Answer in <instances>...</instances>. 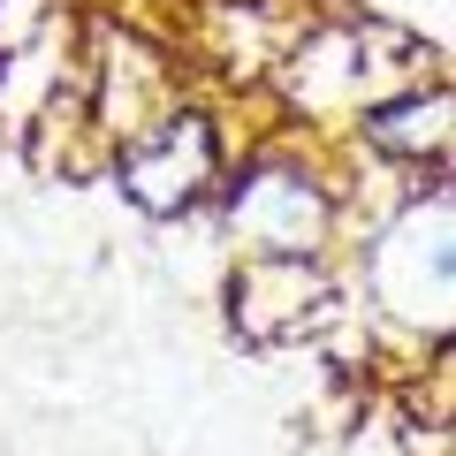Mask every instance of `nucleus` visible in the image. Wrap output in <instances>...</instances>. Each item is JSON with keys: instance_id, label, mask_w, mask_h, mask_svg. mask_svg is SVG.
<instances>
[{"instance_id": "1", "label": "nucleus", "mask_w": 456, "mask_h": 456, "mask_svg": "<svg viewBox=\"0 0 456 456\" xmlns=\"http://www.w3.org/2000/svg\"><path fill=\"white\" fill-rule=\"evenodd\" d=\"M358 281L365 297V358L403 342L411 358L449 350V305H456V198L449 183H419L395 213H380L358 244Z\"/></svg>"}, {"instance_id": "2", "label": "nucleus", "mask_w": 456, "mask_h": 456, "mask_svg": "<svg viewBox=\"0 0 456 456\" xmlns=\"http://www.w3.org/2000/svg\"><path fill=\"white\" fill-rule=\"evenodd\" d=\"M228 259H342V198L327 137L274 130L244 145L213 198Z\"/></svg>"}, {"instance_id": "3", "label": "nucleus", "mask_w": 456, "mask_h": 456, "mask_svg": "<svg viewBox=\"0 0 456 456\" xmlns=\"http://www.w3.org/2000/svg\"><path fill=\"white\" fill-rule=\"evenodd\" d=\"M228 160H236V145H228L213 99H183V107H167L145 137H130V145L114 152L107 175L122 183V198H130L145 221H198V213H213V198H221Z\"/></svg>"}, {"instance_id": "4", "label": "nucleus", "mask_w": 456, "mask_h": 456, "mask_svg": "<svg viewBox=\"0 0 456 456\" xmlns=\"http://www.w3.org/2000/svg\"><path fill=\"white\" fill-rule=\"evenodd\" d=\"M228 327L251 350H305L350 327L342 259H228Z\"/></svg>"}, {"instance_id": "5", "label": "nucleus", "mask_w": 456, "mask_h": 456, "mask_svg": "<svg viewBox=\"0 0 456 456\" xmlns=\"http://www.w3.org/2000/svg\"><path fill=\"white\" fill-rule=\"evenodd\" d=\"M183 99H191V69L160 38H145L122 16H84V107H92V130L107 145V160Z\"/></svg>"}, {"instance_id": "6", "label": "nucleus", "mask_w": 456, "mask_h": 456, "mask_svg": "<svg viewBox=\"0 0 456 456\" xmlns=\"http://www.w3.org/2000/svg\"><path fill=\"white\" fill-rule=\"evenodd\" d=\"M449 84H419V92H395V99H373V107L350 122V152H365L373 167L388 175H411V183H441L449 175Z\"/></svg>"}]
</instances>
